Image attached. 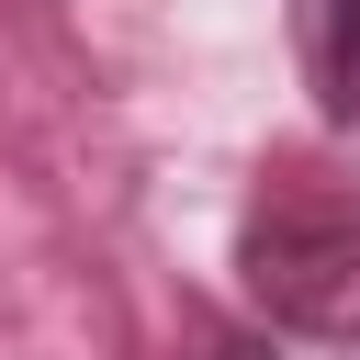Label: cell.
I'll list each match as a JSON object with an SVG mask.
<instances>
[{"label":"cell","mask_w":360,"mask_h":360,"mask_svg":"<svg viewBox=\"0 0 360 360\" xmlns=\"http://www.w3.org/2000/svg\"><path fill=\"white\" fill-rule=\"evenodd\" d=\"M202 360H270L259 338H202Z\"/></svg>","instance_id":"obj_3"},{"label":"cell","mask_w":360,"mask_h":360,"mask_svg":"<svg viewBox=\"0 0 360 360\" xmlns=\"http://www.w3.org/2000/svg\"><path fill=\"white\" fill-rule=\"evenodd\" d=\"M236 292L281 338H349L360 349V169L270 158L236 214Z\"/></svg>","instance_id":"obj_1"},{"label":"cell","mask_w":360,"mask_h":360,"mask_svg":"<svg viewBox=\"0 0 360 360\" xmlns=\"http://www.w3.org/2000/svg\"><path fill=\"white\" fill-rule=\"evenodd\" d=\"M304 11V79L326 124H360V0H292Z\"/></svg>","instance_id":"obj_2"}]
</instances>
